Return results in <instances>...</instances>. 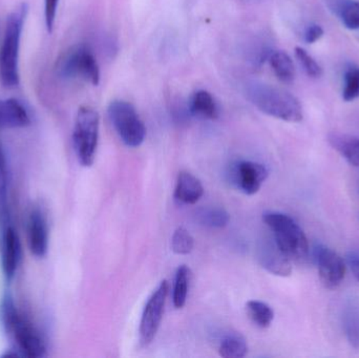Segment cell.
I'll return each mask as SVG.
<instances>
[{
  "mask_svg": "<svg viewBox=\"0 0 359 358\" xmlns=\"http://www.w3.org/2000/svg\"><path fill=\"white\" fill-rule=\"evenodd\" d=\"M248 100L270 117L286 122L303 120L301 103L290 92L264 82H251L246 86Z\"/></svg>",
  "mask_w": 359,
  "mask_h": 358,
  "instance_id": "2",
  "label": "cell"
},
{
  "mask_svg": "<svg viewBox=\"0 0 359 358\" xmlns=\"http://www.w3.org/2000/svg\"><path fill=\"white\" fill-rule=\"evenodd\" d=\"M190 269L186 265H182L178 268L175 277L174 294L172 301L177 309L183 308L187 301L188 290H189Z\"/></svg>",
  "mask_w": 359,
  "mask_h": 358,
  "instance_id": "21",
  "label": "cell"
},
{
  "mask_svg": "<svg viewBox=\"0 0 359 358\" xmlns=\"http://www.w3.org/2000/svg\"><path fill=\"white\" fill-rule=\"evenodd\" d=\"M1 319L6 332L16 340L21 354L29 358H40L46 355V344L39 332L17 310L12 296L8 294L2 298Z\"/></svg>",
  "mask_w": 359,
  "mask_h": 358,
  "instance_id": "3",
  "label": "cell"
},
{
  "mask_svg": "<svg viewBox=\"0 0 359 358\" xmlns=\"http://www.w3.org/2000/svg\"><path fill=\"white\" fill-rule=\"evenodd\" d=\"M168 291V282L162 281L145 305L140 323V343L143 347L151 345L157 336L163 317Z\"/></svg>",
  "mask_w": 359,
  "mask_h": 358,
  "instance_id": "8",
  "label": "cell"
},
{
  "mask_svg": "<svg viewBox=\"0 0 359 358\" xmlns=\"http://www.w3.org/2000/svg\"><path fill=\"white\" fill-rule=\"evenodd\" d=\"M320 282L327 289H335L345 279L346 264L343 259L328 247H318L316 254Z\"/></svg>",
  "mask_w": 359,
  "mask_h": 358,
  "instance_id": "11",
  "label": "cell"
},
{
  "mask_svg": "<svg viewBox=\"0 0 359 358\" xmlns=\"http://www.w3.org/2000/svg\"><path fill=\"white\" fill-rule=\"evenodd\" d=\"M269 63L278 80L284 83H291L294 80V65L287 53L282 50L271 53L269 56Z\"/></svg>",
  "mask_w": 359,
  "mask_h": 358,
  "instance_id": "18",
  "label": "cell"
},
{
  "mask_svg": "<svg viewBox=\"0 0 359 358\" xmlns=\"http://www.w3.org/2000/svg\"><path fill=\"white\" fill-rule=\"evenodd\" d=\"M27 14L29 4L21 2L6 17L0 44V83L8 90L20 85L21 39Z\"/></svg>",
  "mask_w": 359,
  "mask_h": 358,
  "instance_id": "1",
  "label": "cell"
},
{
  "mask_svg": "<svg viewBox=\"0 0 359 358\" xmlns=\"http://www.w3.org/2000/svg\"><path fill=\"white\" fill-rule=\"evenodd\" d=\"M344 329L350 345L353 348H359V307L351 304L344 312Z\"/></svg>",
  "mask_w": 359,
  "mask_h": 358,
  "instance_id": "23",
  "label": "cell"
},
{
  "mask_svg": "<svg viewBox=\"0 0 359 358\" xmlns=\"http://www.w3.org/2000/svg\"><path fill=\"white\" fill-rule=\"evenodd\" d=\"M331 145L347 160L350 165L359 167V138L348 135H331Z\"/></svg>",
  "mask_w": 359,
  "mask_h": 358,
  "instance_id": "17",
  "label": "cell"
},
{
  "mask_svg": "<svg viewBox=\"0 0 359 358\" xmlns=\"http://www.w3.org/2000/svg\"><path fill=\"white\" fill-rule=\"evenodd\" d=\"M59 1L60 0H44V23L46 31L50 34L54 31Z\"/></svg>",
  "mask_w": 359,
  "mask_h": 358,
  "instance_id": "28",
  "label": "cell"
},
{
  "mask_svg": "<svg viewBox=\"0 0 359 358\" xmlns=\"http://www.w3.org/2000/svg\"><path fill=\"white\" fill-rule=\"evenodd\" d=\"M344 100H356L359 98V67L356 65H350L346 69L344 75Z\"/></svg>",
  "mask_w": 359,
  "mask_h": 358,
  "instance_id": "25",
  "label": "cell"
},
{
  "mask_svg": "<svg viewBox=\"0 0 359 358\" xmlns=\"http://www.w3.org/2000/svg\"><path fill=\"white\" fill-rule=\"evenodd\" d=\"M100 117L90 106L80 107L75 118L73 144L78 161L83 167H90L96 158L98 147Z\"/></svg>",
  "mask_w": 359,
  "mask_h": 358,
  "instance_id": "6",
  "label": "cell"
},
{
  "mask_svg": "<svg viewBox=\"0 0 359 358\" xmlns=\"http://www.w3.org/2000/svg\"><path fill=\"white\" fill-rule=\"evenodd\" d=\"M0 258L4 277L11 281L20 264L21 243L18 233L10 222L0 224Z\"/></svg>",
  "mask_w": 359,
  "mask_h": 358,
  "instance_id": "10",
  "label": "cell"
},
{
  "mask_svg": "<svg viewBox=\"0 0 359 358\" xmlns=\"http://www.w3.org/2000/svg\"><path fill=\"white\" fill-rule=\"evenodd\" d=\"M27 235L31 254L36 258H43L48 249V226L46 216L39 208H34L29 212Z\"/></svg>",
  "mask_w": 359,
  "mask_h": 358,
  "instance_id": "13",
  "label": "cell"
},
{
  "mask_svg": "<svg viewBox=\"0 0 359 358\" xmlns=\"http://www.w3.org/2000/svg\"><path fill=\"white\" fill-rule=\"evenodd\" d=\"M247 315L249 319L262 329L271 326L274 319V312L271 307L261 301H249L246 304Z\"/></svg>",
  "mask_w": 359,
  "mask_h": 358,
  "instance_id": "20",
  "label": "cell"
},
{
  "mask_svg": "<svg viewBox=\"0 0 359 358\" xmlns=\"http://www.w3.org/2000/svg\"><path fill=\"white\" fill-rule=\"evenodd\" d=\"M107 115L114 130L128 147H139L144 142L147 128L132 103L114 100L107 107Z\"/></svg>",
  "mask_w": 359,
  "mask_h": 358,
  "instance_id": "7",
  "label": "cell"
},
{
  "mask_svg": "<svg viewBox=\"0 0 359 358\" xmlns=\"http://www.w3.org/2000/svg\"><path fill=\"white\" fill-rule=\"evenodd\" d=\"M194 237L190 235L189 231L184 227H179L176 229L172 237V249L175 254L185 256L189 254L194 249Z\"/></svg>",
  "mask_w": 359,
  "mask_h": 358,
  "instance_id": "26",
  "label": "cell"
},
{
  "mask_svg": "<svg viewBox=\"0 0 359 358\" xmlns=\"http://www.w3.org/2000/svg\"><path fill=\"white\" fill-rule=\"evenodd\" d=\"M203 195L204 187L196 177L188 172H180L175 188L176 200L187 205H194Z\"/></svg>",
  "mask_w": 359,
  "mask_h": 358,
  "instance_id": "15",
  "label": "cell"
},
{
  "mask_svg": "<svg viewBox=\"0 0 359 358\" xmlns=\"http://www.w3.org/2000/svg\"><path fill=\"white\" fill-rule=\"evenodd\" d=\"M337 13L346 27L359 29V1L341 0L337 4Z\"/></svg>",
  "mask_w": 359,
  "mask_h": 358,
  "instance_id": "24",
  "label": "cell"
},
{
  "mask_svg": "<svg viewBox=\"0 0 359 358\" xmlns=\"http://www.w3.org/2000/svg\"><path fill=\"white\" fill-rule=\"evenodd\" d=\"M6 174L4 151L0 145V195H6Z\"/></svg>",
  "mask_w": 359,
  "mask_h": 358,
  "instance_id": "30",
  "label": "cell"
},
{
  "mask_svg": "<svg viewBox=\"0 0 359 358\" xmlns=\"http://www.w3.org/2000/svg\"><path fill=\"white\" fill-rule=\"evenodd\" d=\"M217 351L224 358H242L248 352V345L241 334L228 333L222 338Z\"/></svg>",
  "mask_w": 359,
  "mask_h": 358,
  "instance_id": "19",
  "label": "cell"
},
{
  "mask_svg": "<svg viewBox=\"0 0 359 358\" xmlns=\"http://www.w3.org/2000/svg\"><path fill=\"white\" fill-rule=\"evenodd\" d=\"M348 262H349L350 267H351L352 273H353L354 277L359 281V256H354L352 254L351 256H349L348 259Z\"/></svg>",
  "mask_w": 359,
  "mask_h": 358,
  "instance_id": "31",
  "label": "cell"
},
{
  "mask_svg": "<svg viewBox=\"0 0 359 358\" xmlns=\"http://www.w3.org/2000/svg\"><path fill=\"white\" fill-rule=\"evenodd\" d=\"M25 105L16 98L0 99V128H22L31 125Z\"/></svg>",
  "mask_w": 359,
  "mask_h": 358,
  "instance_id": "14",
  "label": "cell"
},
{
  "mask_svg": "<svg viewBox=\"0 0 359 358\" xmlns=\"http://www.w3.org/2000/svg\"><path fill=\"white\" fill-rule=\"evenodd\" d=\"M295 57L309 77L320 78L322 76V67L304 48H295Z\"/></svg>",
  "mask_w": 359,
  "mask_h": 358,
  "instance_id": "27",
  "label": "cell"
},
{
  "mask_svg": "<svg viewBox=\"0 0 359 358\" xmlns=\"http://www.w3.org/2000/svg\"><path fill=\"white\" fill-rule=\"evenodd\" d=\"M324 35V29L320 25H311L307 27L305 32V40L308 43H314L320 40Z\"/></svg>",
  "mask_w": 359,
  "mask_h": 358,
  "instance_id": "29",
  "label": "cell"
},
{
  "mask_svg": "<svg viewBox=\"0 0 359 358\" xmlns=\"http://www.w3.org/2000/svg\"><path fill=\"white\" fill-rule=\"evenodd\" d=\"M188 107L190 113L196 117L207 120H215L219 118V105L212 95L207 90H200L194 92Z\"/></svg>",
  "mask_w": 359,
  "mask_h": 358,
  "instance_id": "16",
  "label": "cell"
},
{
  "mask_svg": "<svg viewBox=\"0 0 359 358\" xmlns=\"http://www.w3.org/2000/svg\"><path fill=\"white\" fill-rule=\"evenodd\" d=\"M232 181L242 193L255 195L268 177V170L263 164L253 161H240L232 168Z\"/></svg>",
  "mask_w": 359,
  "mask_h": 358,
  "instance_id": "12",
  "label": "cell"
},
{
  "mask_svg": "<svg viewBox=\"0 0 359 358\" xmlns=\"http://www.w3.org/2000/svg\"><path fill=\"white\" fill-rule=\"evenodd\" d=\"M55 73L63 80H82L93 85L100 82L98 61L86 43L74 44L62 53L55 65Z\"/></svg>",
  "mask_w": 359,
  "mask_h": 358,
  "instance_id": "5",
  "label": "cell"
},
{
  "mask_svg": "<svg viewBox=\"0 0 359 358\" xmlns=\"http://www.w3.org/2000/svg\"><path fill=\"white\" fill-rule=\"evenodd\" d=\"M196 220L208 228H223L229 222V214L223 208H203L196 214Z\"/></svg>",
  "mask_w": 359,
  "mask_h": 358,
  "instance_id": "22",
  "label": "cell"
},
{
  "mask_svg": "<svg viewBox=\"0 0 359 358\" xmlns=\"http://www.w3.org/2000/svg\"><path fill=\"white\" fill-rule=\"evenodd\" d=\"M257 256L261 266L272 275L289 277L292 273V261L280 249L273 235L259 240Z\"/></svg>",
  "mask_w": 359,
  "mask_h": 358,
  "instance_id": "9",
  "label": "cell"
},
{
  "mask_svg": "<svg viewBox=\"0 0 359 358\" xmlns=\"http://www.w3.org/2000/svg\"><path fill=\"white\" fill-rule=\"evenodd\" d=\"M263 220L280 249L291 261L303 262L309 254V243L303 229L291 216L282 212H268Z\"/></svg>",
  "mask_w": 359,
  "mask_h": 358,
  "instance_id": "4",
  "label": "cell"
}]
</instances>
